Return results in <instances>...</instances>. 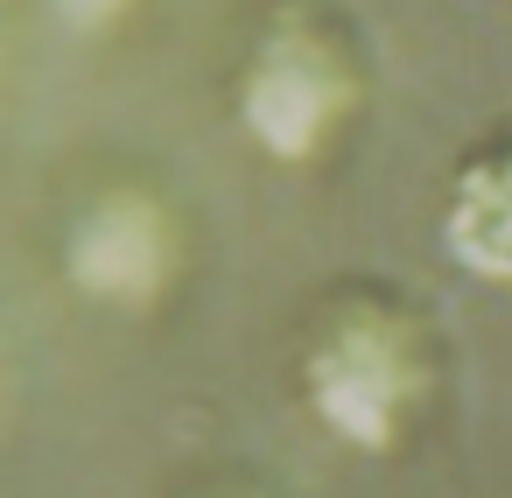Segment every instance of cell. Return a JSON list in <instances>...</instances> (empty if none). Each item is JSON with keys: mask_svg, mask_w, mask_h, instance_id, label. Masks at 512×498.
<instances>
[{"mask_svg": "<svg viewBox=\"0 0 512 498\" xmlns=\"http://www.w3.org/2000/svg\"><path fill=\"white\" fill-rule=\"evenodd\" d=\"M442 246L477 281L512 288V120L463 148L442 197Z\"/></svg>", "mask_w": 512, "mask_h": 498, "instance_id": "6da1fadb", "label": "cell"}]
</instances>
